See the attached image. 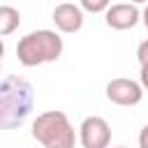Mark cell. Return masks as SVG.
<instances>
[{
    "instance_id": "6da1fadb",
    "label": "cell",
    "mask_w": 148,
    "mask_h": 148,
    "mask_svg": "<svg viewBox=\"0 0 148 148\" xmlns=\"http://www.w3.org/2000/svg\"><path fill=\"white\" fill-rule=\"evenodd\" d=\"M35 104V90L23 76L9 74L0 83V125L5 130L21 127Z\"/></svg>"
},
{
    "instance_id": "7a4b0ae2",
    "label": "cell",
    "mask_w": 148,
    "mask_h": 148,
    "mask_svg": "<svg viewBox=\"0 0 148 148\" xmlns=\"http://www.w3.org/2000/svg\"><path fill=\"white\" fill-rule=\"evenodd\" d=\"M62 37L56 30L42 28L23 35L16 44V58L23 67H39L46 62H56L62 56Z\"/></svg>"
},
{
    "instance_id": "3957f363",
    "label": "cell",
    "mask_w": 148,
    "mask_h": 148,
    "mask_svg": "<svg viewBox=\"0 0 148 148\" xmlns=\"http://www.w3.org/2000/svg\"><path fill=\"white\" fill-rule=\"evenodd\" d=\"M32 136L42 148H74L76 130L65 111H44L32 120Z\"/></svg>"
},
{
    "instance_id": "277c9868",
    "label": "cell",
    "mask_w": 148,
    "mask_h": 148,
    "mask_svg": "<svg viewBox=\"0 0 148 148\" xmlns=\"http://www.w3.org/2000/svg\"><path fill=\"white\" fill-rule=\"evenodd\" d=\"M106 99L118 106H136L143 99V86L134 79H111L106 83Z\"/></svg>"
},
{
    "instance_id": "5b68a950",
    "label": "cell",
    "mask_w": 148,
    "mask_h": 148,
    "mask_svg": "<svg viewBox=\"0 0 148 148\" xmlns=\"http://www.w3.org/2000/svg\"><path fill=\"white\" fill-rule=\"evenodd\" d=\"M79 141L83 148H109L111 143V127L102 116L83 118L79 127Z\"/></svg>"
},
{
    "instance_id": "8992f818",
    "label": "cell",
    "mask_w": 148,
    "mask_h": 148,
    "mask_svg": "<svg viewBox=\"0 0 148 148\" xmlns=\"http://www.w3.org/2000/svg\"><path fill=\"white\" fill-rule=\"evenodd\" d=\"M104 21L113 30H132L141 21V12L134 2H116L104 12Z\"/></svg>"
},
{
    "instance_id": "52a82bcc",
    "label": "cell",
    "mask_w": 148,
    "mask_h": 148,
    "mask_svg": "<svg viewBox=\"0 0 148 148\" xmlns=\"http://www.w3.org/2000/svg\"><path fill=\"white\" fill-rule=\"evenodd\" d=\"M53 23L60 32L74 35L83 28V9L74 2H60L53 9Z\"/></svg>"
},
{
    "instance_id": "ba28073f",
    "label": "cell",
    "mask_w": 148,
    "mask_h": 148,
    "mask_svg": "<svg viewBox=\"0 0 148 148\" xmlns=\"http://www.w3.org/2000/svg\"><path fill=\"white\" fill-rule=\"evenodd\" d=\"M18 25H21V12L16 7H12V5H2L0 7V35L7 37Z\"/></svg>"
},
{
    "instance_id": "9c48e42d",
    "label": "cell",
    "mask_w": 148,
    "mask_h": 148,
    "mask_svg": "<svg viewBox=\"0 0 148 148\" xmlns=\"http://www.w3.org/2000/svg\"><path fill=\"white\" fill-rule=\"evenodd\" d=\"M79 2H81V9L90 14H102L111 7V0H79Z\"/></svg>"
},
{
    "instance_id": "30bf717a",
    "label": "cell",
    "mask_w": 148,
    "mask_h": 148,
    "mask_svg": "<svg viewBox=\"0 0 148 148\" xmlns=\"http://www.w3.org/2000/svg\"><path fill=\"white\" fill-rule=\"evenodd\" d=\"M136 58H139V65H148V39H143L136 49Z\"/></svg>"
},
{
    "instance_id": "8fae6325",
    "label": "cell",
    "mask_w": 148,
    "mask_h": 148,
    "mask_svg": "<svg viewBox=\"0 0 148 148\" xmlns=\"http://www.w3.org/2000/svg\"><path fill=\"white\" fill-rule=\"evenodd\" d=\"M139 148H148V123L139 132Z\"/></svg>"
},
{
    "instance_id": "7c38bea8",
    "label": "cell",
    "mask_w": 148,
    "mask_h": 148,
    "mask_svg": "<svg viewBox=\"0 0 148 148\" xmlns=\"http://www.w3.org/2000/svg\"><path fill=\"white\" fill-rule=\"evenodd\" d=\"M139 83L143 86V90H148V65H141V72H139Z\"/></svg>"
},
{
    "instance_id": "4fadbf2b",
    "label": "cell",
    "mask_w": 148,
    "mask_h": 148,
    "mask_svg": "<svg viewBox=\"0 0 148 148\" xmlns=\"http://www.w3.org/2000/svg\"><path fill=\"white\" fill-rule=\"evenodd\" d=\"M141 23L146 25V30H148V5H146V9L141 12Z\"/></svg>"
},
{
    "instance_id": "5bb4252c",
    "label": "cell",
    "mask_w": 148,
    "mask_h": 148,
    "mask_svg": "<svg viewBox=\"0 0 148 148\" xmlns=\"http://www.w3.org/2000/svg\"><path fill=\"white\" fill-rule=\"evenodd\" d=\"M134 5H141V2H148V0H132Z\"/></svg>"
},
{
    "instance_id": "9a60e30c",
    "label": "cell",
    "mask_w": 148,
    "mask_h": 148,
    "mask_svg": "<svg viewBox=\"0 0 148 148\" xmlns=\"http://www.w3.org/2000/svg\"><path fill=\"white\" fill-rule=\"evenodd\" d=\"M116 148H125V146H116Z\"/></svg>"
}]
</instances>
